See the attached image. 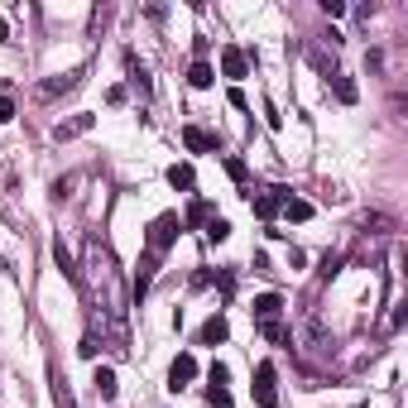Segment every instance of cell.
Masks as SVG:
<instances>
[{
  "label": "cell",
  "mask_w": 408,
  "mask_h": 408,
  "mask_svg": "<svg viewBox=\"0 0 408 408\" xmlns=\"http://www.w3.org/2000/svg\"><path fill=\"white\" fill-rule=\"evenodd\" d=\"M178 231H183V217L178 212H163V217H154V226H149V255H168L173 250V241H178Z\"/></svg>",
  "instance_id": "6da1fadb"
},
{
  "label": "cell",
  "mask_w": 408,
  "mask_h": 408,
  "mask_svg": "<svg viewBox=\"0 0 408 408\" xmlns=\"http://www.w3.org/2000/svg\"><path fill=\"white\" fill-rule=\"evenodd\" d=\"M288 197H293L288 188H264V192H250V207H255V217L264 221V226H274V217L283 212Z\"/></svg>",
  "instance_id": "7a4b0ae2"
},
{
  "label": "cell",
  "mask_w": 408,
  "mask_h": 408,
  "mask_svg": "<svg viewBox=\"0 0 408 408\" xmlns=\"http://www.w3.org/2000/svg\"><path fill=\"white\" fill-rule=\"evenodd\" d=\"M274 380H279V370H274V360H260L255 365V404L260 408H279V389H274Z\"/></svg>",
  "instance_id": "3957f363"
},
{
  "label": "cell",
  "mask_w": 408,
  "mask_h": 408,
  "mask_svg": "<svg viewBox=\"0 0 408 408\" xmlns=\"http://www.w3.org/2000/svg\"><path fill=\"white\" fill-rule=\"evenodd\" d=\"M197 380V355H178V360H173V365H168V389H173V394H178V389H188V384Z\"/></svg>",
  "instance_id": "277c9868"
},
{
  "label": "cell",
  "mask_w": 408,
  "mask_h": 408,
  "mask_svg": "<svg viewBox=\"0 0 408 408\" xmlns=\"http://www.w3.org/2000/svg\"><path fill=\"white\" fill-rule=\"evenodd\" d=\"M154 274H159V255H149L144 250V260H139V269H135V279H130V298H144L149 293V283H154Z\"/></svg>",
  "instance_id": "5b68a950"
},
{
  "label": "cell",
  "mask_w": 408,
  "mask_h": 408,
  "mask_svg": "<svg viewBox=\"0 0 408 408\" xmlns=\"http://www.w3.org/2000/svg\"><path fill=\"white\" fill-rule=\"evenodd\" d=\"M245 72H250V53H245V49H236V44H226V49H221V77L241 82Z\"/></svg>",
  "instance_id": "8992f818"
},
{
  "label": "cell",
  "mask_w": 408,
  "mask_h": 408,
  "mask_svg": "<svg viewBox=\"0 0 408 408\" xmlns=\"http://www.w3.org/2000/svg\"><path fill=\"white\" fill-rule=\"evenodd\" d=\"M226 336H231V322H226V317H207V322H202V331H197V341H202V346H221V341H226Z\"/></svg>",
  "instance_id": "52a82bcc"
},
{
  "label": "cell",
  "mask_w": 408,
  "mask_h": 408,
  "mask_svg": "<svg viewBox=\"0 0 408 408\" xmlns=\"http://www.w3.org/2000/svg\"><path fill=\"white\" fill-rule=\"evenodd\" d=\"M183 144H188L192 154H217V135H207L202 125H188L183 130Z\"/></svg>",
  "instance_id": "ba28073f"
},
{
  "label": "cell",
  "mask_w": 408,
  "mask_h": 408,
  "mask_svg": "<svg viewBox=\"0 0 408 408\" xmlns=\"http://www.w3.org/2000/svg\"><path fill=\"white\" fill-rule=\"evenodd\" d=\"M250 312H255V322H279V312H283V298H279V293H260Z\"/></svg>",
  "instance_id": "9c48e42d"
},
{
  "label": "cell",
  "mask_w": 408,
  "mask_h": 408,
  "mask_svg": "<svg viewBox=\"0 0 408 408\" xmlns=\"http://www.w3.org/2000/svg\"><path fill=\"white\" fill-rule=\"evenodd\" d=\"M207 221H212V202H207V197H192L188 212H183V226H202V231H207Z\"/></svg>",
  "instance_id": "30bf717a"
},
{
  "label": "cell",
  "mask_w": 408,
  "mask_h": 408,
  "mask_svg": "<svg viewBox=\"0 0 408 408\" xmlns=\"http://www.w3.org/2000/svg\"><path fill=\"white\" fill-rule=\"evenodd\" d=\"M91 130V115H72V120H63V125H53V139H77Z\"/></svg>",
  "instance_id": "8fae6325"
},
{
  "label": "cell",
  "mask_w": 408,
  "mask_h": 408,
  "mask_svg": "<svg viewBox=\"0 0 408 408\" xmlns=\"http://www.w3.org/2000/svg\"><path fill=\"white\" fill-rule=\"evenodd\" d=\"M188 82L197 87V91H207V87H217V68H212V63H192V68H188Z\"/></svg>",
  "instance_id": "7c38bea8"
},
{
  "label": "cell",
  "mask_w": 408,
  "mask_h": 408,
  "mask_svg": "<svg viewBox=\"0 0 408 408\" xmlns=\"http://www.w3.org/2000/svg\"><path fill=\"white\" fill-rule=\"evenodd\" d=\"M168 183H173L178 192H192V188H197V173H192V163H173V168H168Z\"/></svg>",
  "instance_id": "4fadbf2b"
},
{
  "label": "cell",
  "mask_w": 408,
  "mask_h": 408,
  "mask_svg": "<svg viewBox=\"0 0 408 408\" xmlns=\"http://www.w3.org/2000/svg\"><path fill=\"white\" fill-rule=\"evenodd\" d=\"M331 96H336L341 106H355V96H360V91H355V82L346 77V72H336V77H331Z\"/></svg>",
  "instance_id": "5bb4252c"
},
{
  "label": "cell",
  "mask_w": 408,
  "mask_h": 408,
  "mask_svg": "<svg viewBox=\"0 0 408 408\" xmlns=\"http://www.w3.org/2000/svg\"><path fill=\"white\" fill-rule=\"evenodd\" d=\"M91 384H96V394H101L106 404L115 399V389H120V384H115V370H110V365H96V380H91Z\"/></svg>",
  "instance_id": "9a60e30c"
},
{
  "label": "cell",
  "mask_w": 408,
  "mask_h": 408,
  "mask_svg": "<svg viewBox=\"0 0 408 408\" xmlns=\"http://www.w3.org/2000/svg\"><path fill=\"white\" fill-rule=\"evenodd\" d=\"M283 221H312V202L307 197H288L283 202Z\"/></svg>",
  "instance_id": "2e32d148"
},
{
  "label": "cell",
  "mask_w": 408,
  "mask_h": 408,
  "mask_svg": "<svg viewBox=\"0 0 408 408\" xmlns=\"http://www.w3.org/2000/svg\"><path fill=\"white\" fill-rule=\"evenodd\" d=\"M202 236H207V241H212V245L231 241V221H226V217H212V221H207V231H202Z\"/></svg>",
  "instance_id": "e0dca14e"
},
{
  "label": "cell",
  "mask_w": 408,
  "mask_h": 408,
  "mask_svg": "<svg viewBox=\"0 0 408 408\" xmlns=\"http://www.w3.org/2000/svg\"><path fill=\"white\" fill-rule=\"evenodd\" d=\"M307 58H312V68H317V72H326V77H336V58H326L322 49H307Z\"/></svg>",
  "instance_id": "ac0fdd59"
},
{
  "label": "cell",
  "mask_w": 408,
  "mask_h": 408,
  "mask_svg": "<svg viewBox=\"0 0 408 408\" xmlns=\"http://www.w3.org/2000/svg\"><path fill=\"white\" fill-rule=\"evenodd\" d=\"M72 87H77V77H53V82H44L39 91L44 96H58V91H72Z\"/></svg>",
  "instance_id": "d6986e66"
},
{
  "label": "cell",
  "mask_w": 408,
  "mask_h": 408,
  "mask_svg": "<svg viewBox=\"0 0 408 408\" xmlns=\"http://www.w3.org/2000/svg\"><path fill=\"white\" fill-rule=\"evenodd\" d=\"M260 336H264V341H274V346H279V341H288L283 322H260Z\"/></svg>",
  "instance_id": "ffe728a7"
},
{
  "label": "cell",
  "mask_w": 408,
  "mask_h": 408,
  "mask_svg": "<svg viewBox=\"0 0 408 408\" xmlns=\"http://www.w3.org/2000/svg\"><path fill=\"white\" fill-rule=\"evenodd\" d=\"M226 173H231L236 183H245V178H250V163H245V159H236V154H231V159H226Z\"/></svg>",
  "instance_id": "44dd1931"
},
{
  "label": "cell",
  "mask_w": 408,
  "mask_h": 408,
  "mask_svg": "<svg viewBox=\"0 0 408 408\" xmlns=\"http://www.w3.org/2000/svg\"><path fill=\"white\" fill-rule=\"evenodd\" d=\"M217 288H221V298H231V293H236V274H231V269H217Z\"/></svg>",
  "instance_id": "7402d4cb"
},
{
  "label": "cell",
  "mask_w": 408,
  "mask_h": 408,
  "mask_svg": "<svg viewBox=\"0 0 408 408\" xmlns=\"http://www.w3.org/2000/svg\"><path fill=\"white\" fill-rule=\"evenodd\" d=\"M207 380L217 384V389H226V380H231V370H226L221 360H212V370H207Z\"/></svg>",
  "instance_id": "603a6c76"
},
{
  "label": "cell",
  "mask_w": 408,
  "mask_h": 408,
  "mask_svg": "<svg viewBox=\"0 0 408 408\" xmlns=\"http://www.w3.org/2000/svg\"><path fill=\"white\" fill-rule=\"evenodd\" d=\"M207 404H212V408H236V404H231V394H226V389H217V384L207 389Z\"/></svg>",
  "instance_id": "cb8c5ba5"
},
{
  "label": "cell",
  "mask_w": 408,
  "mask_h": 408,
  "mask_svg": "<svg viewBox=\"0 0 408 408\" xmlns=\"http://www.w3.org/2000/svg\"><path fill=\"white\" fill-rule=\"evenodd\" d=\"M336 269H341V255H322V279H331Z\"/></svg>",
  "instance_id": "d4e9b609"
},
{
  "label": "cell",
  "mask_w": 408,
  "mask_h": 408,
  "mask_svg": "<svg viewBox=\"0 0 408 408\" xmlns=\"http://www.w3.org/2000/svg\"><path fill=\"white\" fill-rule=\"evenodd\" d=\"M322 10L331 15V20H341V15H346V0H322Z\"/></svg>",
  "instance_id": "484cf974"
},
{
  "label": "cell",
  "mask_w": 408,
  "mask_h": 408,
  "mask_svg": "<svg viewBox=\"0 0 408 408\" xmlns=\"http://www.w3.org/2000/svg\"><path fill=\"white\" fill-rule=\"evenodd\" d=\"M0 120H15V101H10V91H0Z\"/></svg>",
  "instance_id": "4316f807"
},
{
  "label": "cell",
  "mask_w": 408,
  "mask_h": 408,
  "mask_svg": "<svg viewBox=\"0 0 408 408\" xmlns=\"http://www.w3.org/2000/svg\"><path fill=\"white\" fill-rule=\"evenodd\" d=\"M226 101H231L236 110H245V106H250V101H245V91H241V87H231V91H226Z\"/></svg>",
  "instance_id": "83f0119b"
},
{
  "label": "cell",
  "mask_w": 408,
  "mask_h": 408,
  "mask_svg": "<svg viewBox=\"0 0 408 408\" xmlns=\"http://www.w3.org/2000/svg\"><path fill=\"white\" fill-rule=\"evenodd\" d=\"M5 39H10V20H0V44H5Z\"/></svg>",
  "instance_id": "f1b7e54d"
}]
</instances>
